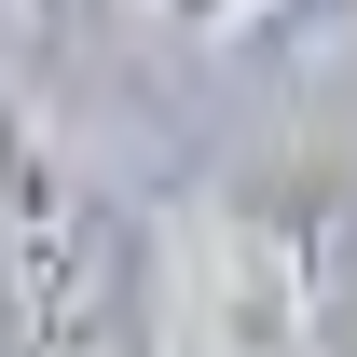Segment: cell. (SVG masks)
I'll list each match as a JSON object with an SVG mask.
<instances>
[{"label":"cell","instance_id":"1","mask_svg":"<svg viewBox=\"0 0 357 357\" xmlns=\"http://www.w3.org/2000/svg\"><path fill=\"white\" fill-rule=\"evenodd\" d=\"M357 316V178L248 165L165 248V357H330Z\"/></svg>","mask_w":357,"mask_h":357},{"label":"cell","instance_id":"2","mask_svg":"<svg viewBox=\"0 0 357 357\" xmlns=\"http://www.w3.org/2000/svg\"><path fill=\"white\" fill-rule=\"evenodd\" d=\"M14 357H165V248L55 137H14Z\"/></svg>","mask_w":357,"mask_h":357},{"label":"cell","instance_id":"3","mask_svg":"<svg viewBox=\"0 0 357 357\" xmlns=\"http://www.w3.org/2000/svg\"><path fill=\"white\" fill-rule=\"evenodd\" d=\"M151 14H165V28H192V42H234V28H261L275 0H151Z\"/></svg>","mask_w":357,"mask_h":357},{"label":"cell","instance_id":"4","mask_svg":"<svg viewBox=\"0 0 357 357\" xmlns=\"http://www.w3.org/2000/svg\"><path fill=\"white\" fill-rule=\"evenodd\" d=\"M69 28H83V0H14V55H28V69H42Z\"/></svg>","mask_w":357,"mask_h":357},{"label":"cell","instance_id":"5","mask_svg":"<svg viewBox=\"0 0 357 357\" xmlns=\"http://www.w3.org/2000/svg\"><path fill=\"white\" fill-rule=\"evenodd\" d=\"M261 28H289V42H316V28H357V0H275Z\"/></svg>","mask_w":357,"mask_h":357}]
</instances>
